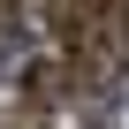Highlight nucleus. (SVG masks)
<instances>
[{
  "instance_id": "1",
  "label": "nucleus",
  "mask_w": 129,
  "mask_h": 129,
  "mask_svg": "<svg viewBox=\"0 0 129 129\" xmlns=\"http://www.w3.org/2000/svg\"><path fill=\"white\" fill-rule=\"evenodd\" d=\"M46 8H53V30H69V23L84 15V0H46Z\"/></svg>"
}]
</instances>
